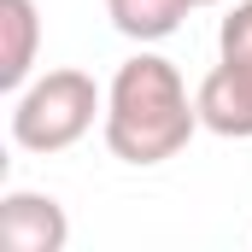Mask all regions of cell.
<instances>
[{"mask_svg": "<svg viewBox=\"0 0 252 252\" xmlns=\"http://www.w3.org/2000/svg\"><path fill=\"white\" fill-rule=\"evenodd\" d=\"M94 118H106V94L88 70H70V64L12 94V141L24 153H64L94 129Z\"/></svg>", "mask_w": 252, "mask_h": 252, "instance_id": "2", "label": "cell"}, {"mask_svg": "<svg viewBox=\"0 0 252 252\" xmlns=\"http://www.w3.org/2000/svg\"><path fill=\"white\" fill-rule=\"evenodd\" d=\"M193 12V0H106V18H112V30L129 35V41H164V35H176L182 30V18Z\"/></svg>", "mask_w": 252, "mask_h": 252, "instance_id": "6", "label": "cell"}, {"mask_svg": "<svg viewBox=\"0 0 252 252\" xmlns=\"http://www.w3.org/2000/svg\"><path fill=\"white\" fill-rule=\"evenodd\" d=\"M70 241V217L53 193L12 188L0 199V247L6 252H64Z\"/></svg>", "mask_w": 252, "mask_h": 252, "instance_id": "4", "label": "cell"}, {"mask_svg": "<svg viewBox=\"0 0 252 252\" xmlns=\"http://www.w3.org/2000/svg\"><path fill=\"white\" fill-rule=\"evenodd\" d=\"M193 6H217V0H193Z\"/></svg>", "mask_w": 252, "mask_h": 252, "instance_id": "7", "label": "cell"}, {"mask_svg": "<svg viewBox=\"0 0 252 252\" xmlns=\"http://www.w3.org/2000/svg\"><path fill=\"white\" fill-rule=\"evenodd\" d=\"M199 129L223 141H252V0H235V12L217 30V70L193 88Z\"/></svg>", "mask_w": 252, "mask_h": 252, "instance_id": "3", "label": "cell"}, {"mask_svg": "<svg viewBox=\"0 0 252 252\" xmlns=\"http://www.w3.org/2000/svg\"><path fill=\"white\" fill-rule=\"evenodd\" d=\"M106 147L112 158H124L135 170L147 164H164L176 158L199 129V106L188 100V82L182 70L164 59V53H135L118 64L112 88H106Z\"/></svg>", "mask_w": 252, "mask_h": 252, "instance_id": "1", "label": "cell"}, {"mask_svg": "<svg viewBox=\"0 0 252 252\" xmlns=\"http://www.w3.org/2000/svg\"><path fill=\"white\" fill-rule=\"evenodd\" d=\"M35 47H41V12L35 0H0V88L18 94L35 70Z\"/></svg>", "mask_w": 252, "mask_h": 252, "instance_id": "5", "label": "cell"}]
</instances>
